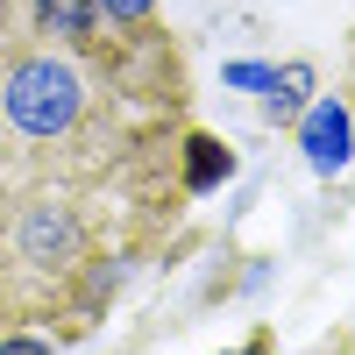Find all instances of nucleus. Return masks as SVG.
I'll list each match as a JSON object with an SVG mask.
<instances>
[{"instance_id": "f257e3e1", "label": "nucleus", "mask_w": 355, "mask_h": 355, "mask_svg": "<svg viewBox=\"0 0 355 355\" xmlns=\"http://www.w3.org/2000/svg\"><path fill=\"white\" fill-rule=\"evenodd\" d=\"M85 100H93V85L64 50L36 43L0 57V128L15 142H64L85 121Z\"/></svg>"}, {"instance_id": "f03ea898", "label": "nucleus", "mask_w": 355, "mask_h": 355, "mask_svg": "<svg viewBox=\"0 0 355 355\" xmlns=\"http://www.w3.org/2000/svg\"><path fill=\"white\" fill-rule=\"evenodd\" d=\"M299 150H306V171L313 178H341L348 171V157H355V114L334 93L299 114Z\"/></svg>"}, {"instance_id": "7ed1b4c3", "label": "nucleus", "mask_w": 355, "mask_h": 355, "mask_svg": "<svg viewBox=\"0 0 355 355\" xmlns=\"http://www.w3.org/2000/svg\"><path fill=\"white\" fill-rule=\"evenodd\" d=\"M28 28L50 50H85L100 36V0H28Z\"/></svg>"}, {"instance_id": "20e7f679", "label": "nucleus", "mask_w": 355, "mask_h": 355, "mask_svg": "<svg viewBox=\"0 0 355 355\" xmlns=\"http://www.w3.org/2000/svg\"><path fill=\"white\" fill-rule=\"evenodd\" d=\"M313 85H320V71L306 64H284V71H270V85H263V114H270V121H299V114L313 107Z\"/></svg>"}, {"instance_id": "39448f33", "label": "nucleus", "mask_w": 355, "mask_h": 355, "mask_svg": "<svg viewBox=\"0 0 355 355\" xmlns=\"http://www.w3.org/2000/svg\"><path fill=\"white\" fill-rule=\"evenodd\" d=\"M234 178V150L214 135H185V192H214Z\"/></svg>"}, {"instance_id": "423d86ee", "label": "nucleus", "mask_w": 355, "mask_h": 355, "mask_svg": "<svg viewBox=\"0 0 355 355\" xmlns=\"http://www.w3.org/2000/svg\"><path fill=\"white\" fill-rule=\"evenodd\" d=\"M100 21L128 36H157V0H100Z\"/></svg>"}, {"instance_id": "0eeeda50", "label": "nucleus", "mask_w": 355, "mask_h": 355, "mask_svg": "<svg viewBox=\"0 0 355 355\" xmlns=\"http://www.w3.org/2000/svg\"><path fill=\"white\" fill-rule=\"evenodd\" d=\"M227 85H242V93H263V85H270V64H227Z\"/></svg>"}, {"instance_id": "6e6552de", "label": "nucleus", "mask_w": 355, "mask_h": 355, "mask_svg": "<svg viewBox=\"0 0 355 355\" xmlns=\"http://www.w3.org/2000/svg\"><path fill=\"white\" fill-rule=\"evenodd\" d=\"M0 355H57L43 334H8V341H0Z\"/></svg>"}, {"instance_id": "1a4fd4ad", "label": "nucleus", "mask_w": 355, "mask_h": 355, "mask_svg": "<svg viewBox=\"0 0 355 355\" xmlns=\"http://www.w3.org/2000/svg\"><path fill=\"white\" fill-rule=\"evenodd\" d=\"M220 355H270V341H242V348H220Z\"/></svg>"}]
</instances>
